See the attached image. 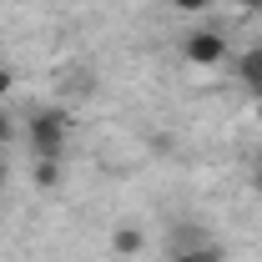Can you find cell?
<instances>
[{
  "mask_svg": "<svg viewBox=\"0 0 262 262\" xmlns=\"http://www.w3.org/2000/svg\"><path fill=\"white\" fill-rule=\"evenodd\" d=\"M31 146H35V157H61V146H66V131H71V121H66V111H35L31 116Z\"/></svg>",
  "mask_w": 262,
  "mask_h": 262,
  "instance_id": "obj_1",
  "label": "cell"
},
{
  "mask_svg": "<svg viewBox=\"0 0 262 262\" xmlns=\"http://www.w3.org/2000/svg\"><path fill=\"white\" fill-rule=\"evenodd\" d=\"M182 56H187L192 66H217L222 56H227V40H222L217 31H192L187 40H182Z\"/></svg>",
  "mask_w": 262,
  "mask_h": 262,
  "instance_id": "obj_2",
  "label": "cell"
},
{
  "mask_svg": "<svg viewBox=\"0 0 262 262\" xmlns=\"http://www.w3.org/2000/svg\"><path fill=\"white\" fill-rule=\"evenodd\" d=\"M237 76H242V86L252 91V101H262V46L242 51V61H237Z\"/></svg>",
  "mask_w": 262,
  "mask_h": 262,
  "instance_id": "obj_3",
  "label": "cell"
},
{
  "mask_svg": "<svg viewBox=\"0 0 262 262\" xmlns=\"http://www.w3.org/2000/svg\"><path fill=\"white\" fill-rule=\"evenodd\" d=\"M141 247H146V232L141 227H116L111 232V252H116V257H136Z\"/></svg>",
  "mask_w": 262,
  "mask_h": 262,
  "instance_id": "obj_4",
  "label": "cell"
},
{
  "mask_svg": "<svg viewBox=\"0 0 262 262\" xmlns=\"http://www.w3.org/2000/svg\"><path fill=\"white\" fill-rule=\"evenodd\" d=\"M171 262H227V252L217 242H202V247H187V252H171Z\"/></svg>",
  "mask_w": 262,
  "mask_h": 262,
  "instance_id": "obj_5",
  "label": "cell"
},
{
  "mask_svg": "<svg viewBox=\"0 0 262 262\" xmlns=\"http://www.w3.org/2000/svg\"><path fill=\"white\" fill-rule=\"evenodd\" d=\"M56 177H61V166L51 157H35V187H56Z\"/></svg>",
  "mask_w": 262,
  "mask_h": 262,
  "instance_id": "obj_6",
  "label": "cell"
},
{
  "mask_svg": "<svg viewBox=\"0 0 262 262\" xmlns=\"http://www.w3.org/2000/svg\"><path fill=\"white\" fill-rule=\"evenodd\" d=\"M10 86H15V76H10V71H5V66H0V101L10 96Z\"/></svg>",
  "mask_w": 262,
  "mask_h": 262,
  "instance_id": "obj_7",
  "label": "cell"
},
{
  "mask_svg": "<svg viewBox=\"0 0 262 262\" xmlns=\"http://www.w3.org/2000/svg\"><path fill=\"white\" fill-rule=\"evenodd\" d=\"M171 5H177V10H207L212 0H171Z\"/></svg>",
  "mask_w": 262,
  "mask_h": 262,
  "instance_id": "obj_8",
  "label": "cell"
},
{
  "mask_svg": "<svg viewBox=\"0 0 262 262\" xmlns=\"http://www.w3.org/2000/svg\"><path fill=\"white\" fill-rule=\"evenodd\" d=\"M10 131H15V126H10V116H5V111H0V146H5V141H10Z\"/></svg>",
  "mask_w": 262,
  "mask_h": 262,
  "instance_id": "obj_9",
  "label": "cell"
},
{
  "mask_svg": "<svg viewBox=\"0 0 262 262\" xmlns=\"http://www.w3.org/2000/svg\"><path fill=\"white\" fill-rule=\"evenodd\" d=\"M252 182H257V187H262V151H257V157H252Z\"/></svg>",
  "mask_w": 262,
  "mask_h": 262,
  "instance_id": "obj_10",
  "label": "cell"
},
{
  "mask_svg": "<svg viewBox=\"0 0 262 262\" xmlns=\"http://www.w3.org/2000/svg\"><path fill=\"white\" fill-rule=\"evenodd\" d=\"M237 5H242V10H262V0H237Z\"/></svg>",
  "mask_w": 262,
  "mask_h": 262,
  "instance_id": "obj_11",
  "label": "cell"
},
{
  "mask_svg": "<svg viewBox=\"0 0 262 262\" xmlns=\"http://www.w3.org/2000/svg\"><path fill=\"white\" fill-rule=\"evenodd\" d=\"M0 182H5V162H0Z\"/></svg>",
  "mask_w": 262,
  "mask_h": 262,
  "instance_id": "obj_12",
  "label": "cell"
},
{
  "mask_svg": "<svg viewBox=\"0 0 262 262\" xmlns=\"http://www.w3.org/2000/svg\"><path fill=\"white\" fill-rule=\"evenodd\" d=\"M257 121H262V101H257Z\"/></svg>",
  "mask_w": 262,
  "mask_h": 262,
  "instance_id": "obj_13",
  "label": "cell"
}]
</instances>
